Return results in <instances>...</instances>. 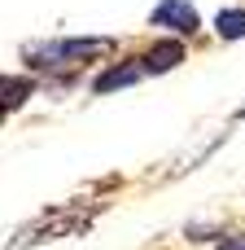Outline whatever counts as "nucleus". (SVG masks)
Segmentation results:
<instances>
[{
	"label": "nucleus",
	"mask_w": 245,
	"mask_h": 250,
	"mask_svg": "<svg viewBox=\"0 0 245 250\" xmlns=\"http://www.w3.org/2000/svg\"><path fill=\"white\" fill-rule=\"evenodd\" d=\"M184 62V44L175 40V35H167V40H158V44H149L145 53H140V66H145V75H162V70H175Z\"/></svg>",
	"instance_id": "39448f33"
},
{
	"label": "nucleus",
	"mask_w": 245,
	"mask_h": 250,
	"mask_svg": "<svg viewBox=\"0 0 245 250\" xmlns=\"http://www.w3.org/2000/svg\"><path fill=\"white\" fill-rule=\"evenodd\" d=\"M145 79V66H140V57H118L110 70H101L96 75V83H92V92H123V88H136Z\"/></svg>",
	"instance_id": "20e7f679"
},
{
	"label": "nucleus",
	"mask_w": 245,
	"mask_h": 250,
	"mask_svg": "<svg viewBox=\"0 0 245 250\" xmlns=\"http://www.w3.org/2000/svg\"><path fill=\"white\" fill-rule=\"evenodd\" d=\"M149 26L171 31V35H197L202 31V13L188 0H158L153 13H149Z\"/></svg>",
	"instance_id": "7ed1b4c3"
},
{
	"label": "nucleus",
	"mask_w": 245,
	"mask_h": 250,
	"mask_svg": "<svg viewBox=\"0 0 245 250\" xmlns=\"http://www.w3.org/2000/svg\"><path fill=\"white\" fill-rule=\"evenodd\" d=\"M215 35L219 40H245V9H219L215 13Z\"/></svg>",
	"instance_id": "0eeeda50"
},
{
	"label": "nucleus",
	"mask_w": 245,
	"mask_h": 250,
	"mask_svg": "<svg viewBox=\"0 0 245 250\" xmlns=\"http://www.w3.org/2000/svg\"><path fill=\"white\" fill-rule=\"evenodd\" d=\"M219 250H245V233H232V237H224Z\"/></svg>",
	"instance_id": "6e6552de"
},
{
	"label": "nucleus",
	"mask_w": 245,
	"mask_h": 250,
	"mask_svg": "<svg viewBox=\"0 0 245 250\" xmlns=\"http://www.w3.org/2000/svg\"><path fill=\"white\" fill-rule=\"evenodd\" d=\"M31 92H35V79H26V75H0V110L4 114L18 110V105H26Z\"/></svg>",
	"instance_id": "423d86ee"
},
{
	"label": "nucleus",
	"mask_w": 245,
	"mask_h": 250,
	"mask_svg": "<svg viewBox=\"0 0 245 250\" xmlns=\"http://www.w3.org/2000/svg\"><path fill=\"white\" fill-rule=\"evenodd\" d=\"M0 127H4V110H0Z\"/></svg>",
	"instance_id": "1a4fd4ad"
},
{
	"label": "nucleus",
	"mask_w": 245,
	"mask_h": 250,
	"mask_svg": "<svg viewBox=\"0 0 245 250\" xmlns=\"http://www.w3.org/2000/svg\"><path fill=\"white\" fill-rule=\"evenodd\" d=\"M118 44L110 35H75V40H39V44H26L22 48V62L31 70H70L79 62H92V57H105L114 53Z\"/></svg>",
	"instance_id": "f03ea898"
},
{
	"label": "nucleus",
	"mask_w": 245,
	"mask_h": 250,
	"mask_svg": "<svg viewBox=\"0 0 245 250\" xmlns=\"http://www.w3.org/2000/svg\"><path fill=\"white\" fill-rule=\"evenodd\" d=\"M96 215H101V202H92V207L57 202V207L39 211L31 224H22L18 237H13L9 246L22 250V246H39V242H57V237H79V233H88V229L96 224Z\"/></svg>",
	"instance_id": "f257e3e1"
}]
</instances>
